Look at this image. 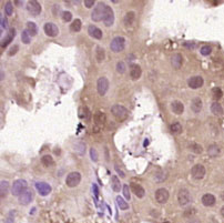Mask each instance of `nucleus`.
<instances>
[{
	"mask_svg": "<svg viewBox=\"0 0 224 223\" xmlns=\"http://www.w3.org/2000/svg\"><path fill=\"white\" fill-rule=\"evenodd\" d=\"M81 27H82L81 20H80V19H74L73 22L70 25V30L74 31V32H78V31L81 30Z\"/></svg>",
	"mask_w": 224,
	"mask_h": 223,
	"instance_id": "33",
	"label": "nucleus"
},
{
	"mask_svg": "<svg viewBox=\"0 0 224 223\" xmlns=\"http://www.w3.org/2000/svg\"><path fill=\"white\" fill-rule=\"evenodd\" d=\"M183 46H184V47H187V48H190V49H194L195 48V45H194V43H189V42H184L183 43Z\"/></svg>",
	"mask_w": 224,
	"mask_h": 223,
	"instance_id": "52",
	"label": "nucleus"
},
{
	"mask_svg": "<svg viewBox=\"0 0 224 223\" xmlns=\"http://www.w3.org/2000/svg\"><path fill=\"white\" fill-rule=\"evenodd\" d=\"M187 85L191 89H198L203 86V78L200 76H193L191 77L189 81H187Z\"/></svg>",
	"mask_w": 224,
	"mask_h": 223,
	"instance_id": "14",
	"label": "nucleus"
},
{
	"mask_svg": "<svg viewBox=\"0 0 224 223\" xmlns=\"http://www.w3.org/2000/svg\"><path fill=\"white\" fill-rule=\"evenodd\" d=\"M109 89V80L105 77H101L96 81V90L100 96H104Z\"/></svg>",
	"mask_w": 224,
	"mask_h": 223,
	"instance_id": "6",
	"label": "nucleus"
},
{
	"mask_svg": "<svg viewBox=\"0 0 224 223\" xmlns=\"http://www.w3.org/2000/svg\"><path fill=\"white\" fill-rule=\"evenodd\" d=\"M211 111H212L213 114H215L218 117H222L223 116V108L222 106L218 103V102H214L211 106Z\"/></svg>",
	"mask_w": 224,
	"mask_h": 223,
	"instance_id": "26",
	"label": "nucleus"
},
{
	"mask_svg": "<svg viewBox=\"0 0 224 223\" xmlns=\"http://www.w3.org/2000/svg\"><path fill=\"white\" fill-rule=\"evenodd\" d=\"M189 149H190L192 152L196 153V154H201V153L203 152V148H202L198 143H194V142L189 144Z\"/></svg>",
	"mask_w": 224,
	"mask_h": 223,
	"instance_id": "32",
	"label": "nucleus"
},
{
	"mask_svg": "<svg viewBox=\"0 0 224 223\" xmlns=\"http://www.w3.org/2000/svg\"><path fill=\"white\" fill-rule=\"evenodd\" d=\"M202 107H203V102L200 98H194V99L191 101V109L194 113H198L202 110Z\"/></svg>",
	"mask_w": 224,
	"mask_h": 223,
	"instance_id": "22",
	"label": "nucleus"
},
{
	"mask_svg": "<svg viewBox=\"0 0 224 223\" xmlns=\"http://www.w3.org/2000/svg\"><path fill=\"white\" fill-rule=\"evenodd\" d=\"M125 69H127V68H125L124 62L120 61V62H118V63H116V71H118L119 74H124Z\"/></svg>",
	"mask_w": 224,
	"mask_h": 223,
	"instance_id": "42",
	"label": "nucleus"
},
{
	"mask_svg": "<svg viewBox=\"0 0 224 223\" xmlns=\"http://www.w3.org/2000/svg\"><path fill=\"white\" fill-rule=\"evenodd\" d=\"M96 58L98 62H102L105 58V52L104 49L101 48V47H96Z\"/></svg>",
	"mask_w": 224,
	"mask_h": 223,
	"instance_id": "30",
	"label": "nucleus"
},
{
	"mask_svg": "<svg viewBox=\"0 0 224 223\" xmlns=\"http://www.w3.org/2000/svg\"><path fill=\"white\" fill-rule=\"evenodd\" d=\"M195 214V209H193V208H190V209L185 210L184 212V217H192V215Z\"/></svg>",
	"mask_w": 224,
	"mask_h": 223,
	"instance_id": "46",
	"label": "nucleus"
},
{
	"mask_svg": "<svg viewBox=\"0 0 224 223\" xmlns=\"http://www.w3.org/2000/svg\"><path fill=\"white\" fill-rule=\"evenodd\" d=\"M88 34H90L92 38H94V39H98V40L101 39V38H102V36H103L102 31L100 30L98 27H96V26H92V25H90L88 27Z\"/></svg>",
	"mask_w": 224,
	"mask_h": 223,
	"instance_id": "18",
	"label": "nucleus"
},
{
	"mask_svg": "<svg viewBox=\"0 0 224 223\" xmlns=\"http://www.w3.org/2000/svg\"><path fill=\"white\" fill-rule=\"evenodd\" d=\"M36 189L38 190L39 194L42 195V197L48 195L52 190L50 184H48L47 182H38V183H36Z\"/></svg>",
	"mask_w": 224,
	"mask_h": 223,
	"instance_id": "13",
	"label": "nucleus"
},
{
	"mask_svg": "<svg viewBox=\"0 0 224 223\" xmlns=\"http://www.w3.org/2000/svg\"><path fill=\"white\" fill-rule=\"evenodd\" d=\"M111 113L113 114V117L119 120V121H124L125 119L129 117V111L128 109H125L124 107H122L120 105H114L111 108Z\"/></svg>",
	"mask_w": 224,
	"mask_h": 223,
	"instance_id": "1",
	"label": "nucleus"
},
{
	"mask_svg": "<svg viewBox=\"0 0 224 223\" xmlns=\"http://www.w3.org/2000/svg\"><path fill=\"white\" fill-rule=\"evenodd\" d=\"M7 26H8V21H7V18L6 17H1V28H2V29H6Z\"/></svg>",
	"mask_w": 224,
	"mask_h": 223,
	"instance_id": "48",
	"label": "nucleus"
},
{
	"mask_svg": "<svg viewBox=\"0 0 224 223\" xmlns=\"http://www.w3.org/2000/svg\"><path fill=\"white\" fill-rule=\"evenodd\" d=\"M94 5V1L93 0H85L84 1V6L87 7V8H91V7Z\"/></svg>",
	"mask_w": 224,
	"mask_h": 223,
	"instance_id": "50",
	"label": "nucleus"
},
{
	"mask_svg": "<svg viewBox=\"0 0 224 223\" xmlns=\"http://www.w3.org/2000/svg\"><path fill=\"white\" fill-rule=\"evenodd\" d=\"M123 195L127 200H130V190H129L128 184H124L123 185Z\"/></svg>",
	"mask_w": 224,
	"mask_h": 223,
	"instance_id": "44",
	"label": "nucleus"
},
{
	"mask_svg": "<svg viewBox=\"0 0 224 223\" xmlns=\"http://www.w3.org/2000/svg\"><path fill=\"white\" fill-rule=\"evenodd\" d=\"M182 63H183V59H182V56L179 54H173L172 58H171V65L174 69H180L181 68Z\"/></svg>",
	"mask_w": 224,
	"mask_h": 223,
	"instance_id": "23",
	"label": "nucleus"
},
{
	"mask_svg": "<svg viewBox=\"0 0 224 223\" xmlns=\"http://www.w3.org/2000/svg\"><path fill=\"white\" fill-rule=\"evenodd\" d=\"M116 203H118V205L121 210H127L129 208L128 202H125L124 199L121 198V197H116Z\"/></svg>",
	"mask_w": 224,
	"mask_h": 223,
	"instance_id": "36",
	"label": "nucleus"
},
{
	"mask_svg": "<svg viewBox=\"0 0 224 223\" xmlns=\"http://www.w3.org/2000/svg\"><path fill=\"white\" fill-rule=\"evenodd\" d=\"M200 52H201L202 56H209L212 52V48H211L210 46H203L201 48V50H200Z\"/></svg>",
	"mask_w": 224,
	"mask_h": 223,
	"instance_id": "41",
	"label": "nucleus"
},
{
	"mask_svg": "<svg viewBox=\"0 0 224 223\" xmlns=\"http://www.w3.org/2000/svg\"><path fill=\"white\" fill-rule=\"evenodd\" d=\"M222 96H223V92H222V90L220 89V88H218V87L213 88L212 89V97L214 98V99L215 100L221 99Z\"/></svg>",
	"mask_w": 224,
	"mask_h": 223,
	"instance_id": "37",
	"label": "nucleus"
},
{
	"mask_svg": "<svg viewBox=\"0 0 224 223\" xmlns=\"http://www.w3.org/2000/svg\"><path fill=\"white\" fill-rule=\"evenodd\" d=\"M207 154L210 155L211 158H215L220 154V148L216 144H211L210 147L207 148Z\"/></svg>",
	"mask_w": 224,
	"mask_h": 223,
	"instance_id": "27",
	"label": "nucleus"
},
{
	"mask_svg": "<svg viewBox=\"0 0 224 223\" xmlns=\"http://www.w3.org/2000/svg\"><path fill=\"white\" fill-rule=\"evenodd\" d=\"M14 37H16V29L11 28L10 30H9L8 34H7L6 37L1 40V48H6L9 43L12 42V40H14Z\"/></svg>",
	"mask_w": 224,
	"mask_h": 223,
	"instance_id": "17",
	"label": "nucleus"
},
{
	"mask_svg": "<svg viewBox=\"0 0 224 223\" xmlns=\"http://www.w3.org/2000/svg\"><path fill=\"white\" fill-rule=\"evenodd\" d=\"M27 31L29 32V34L30 36H36V34H38V27L37 25L34 22H31V21H29V22H27Z\"/></svg>",
	"mask_w": 224,
	"mask_h": 223,
	"instance_id": "29",
	"label": "nucleus"
},
{
	"mask_svg": "<svg viewBox=\"0 0 224 223\" xmlns=\"http://www.w3.org/2000/svg\"><path fill=\"white\" fill-rule=\"evenodd\" d=\"M27 186H28V183H27L26 180H23V179L16 180L14 183H12V188H11L12 195H14V197H20L25 191H27Z\"/></svg>",
	"mask_w": 224,
	"mask_h": 223,
	"instance_id": "2",
	"label": "nucleus"
},
{
	"mask_svg": "<svg viewBox=\"0 0 224 223\" xmlns=\"http://www.w3.org/2000/svg\"><path fill=\"white\" fill-rule=\"evenodd\" d=\"M178 201H179L180 205H187L190 201V192L187 189H180L178 193Z\"/></svg>",
	"mask_w": 224,
	"mask_h": 223,
	"instance_id": "11",
	"label": "nucleus"
},
{
	"mask_svg": "<svg viewBox=\"0 0 224 223\" xmlns=\"http://www.w3.org/2000/svg\"><path fill=\"white\" fill-rule=\"evenodd\" d=\"M134 20H136V14L133 11H129L125 14L124 18H123V22L127 27H131L134 23Z\"/></svg>",
	"mask_w": 224,
	"mask_h": 223,
	"instance_id": "25",
	"label": "nucleus"
},
{
	"mask_svg": "<svg viewBox=\"0 0 224 223\" xmlns=\"http://www.w3.org/2000/svg\"><path fill=\"white\" fill-rule=\"evenodd\" d=\"M131 189H132L133 193L136 194V197H138V198L142 199L145 195V190L143 189V188H142L140 184L132 183V184H131Z\"/></svg>",
	"mask_w": 224,
	"mask_h": 223,
	"instance_id": "24",
	"label": "nucleus"
},
{
	"mask_svg": "<svg viewBox=\"0 0 224 223\" xmlns=\"http://www.w3.org/2000/svg\"><path fill=\"white\" fill-rule=\"evenodd\" d=\"M142 70L139 65H132L130 67V76L133 80H138L141 77Z\"/></svg>",
	"mask_w": 224,
	"mask_h": 223,
	"instance_id": "21",
	"label": "nucleus"
},
{
	"mask_svg": "<svg viewBox=\"0 0 224 223\" xmlns=\"http://www.w3.org/2000/svg\"><path fill=\"white\" fill-rule=\"evenodd\" d=\"M110 48L113 52H121L125 48V39L123 37H116L110 43Z\"/></svg>",
	"mask_w": 224,
	"mask_h": 223,
	"instance_id": "4",
	"label": "nucleus"
},
{
	"mask_svg": "<svg viewBox=\"0 0 224 223\" xmlns=\"http://www.w3.org/2000/svg\"><path fill=\"white\" fill-rule=\"evenodd\" d=\"M187 223H201L198 220H195V219H193V220H190L187 221Z\"/></svg>",
	"mask_w": 224,
	"mask_h": 223,
	"instance_id": "53",
	"label": "nucleus"
},
{
	"mask_svg": "<svg viewBox=\"0 0 224 223\" xmlns=\"http://www.w3.org/2000/svg\"><path fill=\"white\" fill-rule=\"evenodd\" d=\"M170 130L172 134H180L182 132V125L179 122H174L173 124H171Z\"/></svg>",
	"mask_w": 224,
	"mask_h": 223,
	"instance_id": "34",
	"label": "nucleus"
},
{
	"mask_svg": "<svg viewBox=\"0 0 224 223\" xmlns=\"http://www.w3.org/2000/svg\"><path fill=\"white\" fill-rule=\"evenodd\" d=\"M103 22L107 27H111L114 22V14L112 8L109 6H105V14H104V19H103Z\"/></svg>",
	"mask_w": 224,
	"mask_h": 223,
	"instance_id": "12",
	"label": "nucleus"
},
{
	"mask_svg": "<svg viewBox=\"0 0 224 223\" xmlns=\"http://www.w3.org/2000/svg\"><path fill=\"white\" fill-rule=\"evenodd\" d=\"M41 163H42L45 167H51V165H53V163H54L53 158H52L51 155H43L42 158H41Z\"/></svg>",
	"mask_w": 224,
	"mask_h": 223,
	"instance_id": "31",
	"label": "nucleus"
},
{
	"mask_svg": "<svg viewBox=\"0 0 224 223\" xmlns=\"http://www.w3.org/2000/svg\"><path fill=\"white\" fill-rule=\"evenodd\" d=\"M27 10L29 11V14H32V16H38L41 12V5H40L38 1H29L27 3Z\"/></svg>",
	"mask_w": 224,
	"mask_h": 223,
	"instance_id": "10",
	"label": "nucleus"
},
{
	"mask_svg": "<svg viewBox=\"0 0 224 223\" xmlns=\"http://www.w3.org/2000/svg\"><path fill=\"white\" fill-rule=\"evenodd\" d=\"M165 223H169V222H165Z\"/></svg>",
	"mask_w": 224,
	"mask_h": 223,
	"instance_id": "56",
	"label": "nucleus"
},
{
	"mask_svg": "<svg viewBox=\"0 0 224 223\" xmlns=\"http://www.w3.org/2000/svg\"><path fill=\"white\" fill-rule=\"evenodd\" d=\"M32 198H33V192L31 190H27L19 197V203L22 205H27L32 201Z\"/></svg>",
	"mask_w": 224,
	"mask_h": 223,
	"instance_id": "15",
	"label": "nucleus"
},
{
	"mask_svg": "<svg viewBox=\"0 0 224 223\" xmlns=\"http://www.w3.org/2000/svg\"><path fill=\"white\" fill-rule=\"evenodd\" d=\"M8 188H9V183L7 181H1L0 183V193H1V198H5L8 193Z\"/></svg>",
	"mask_w": 224,
	"mask_h": 223,
	"instance_id": "35",
	"label": "nucleus"
},
{
	"mask_svg": "<svg viewBox=\"0 0 224 223\" xmlns=\"http://www.w3.org/2000/svg\"><path fill=\"white\" fill-rule=\"evenodd\" d=\"M111 186H112L113 191H116V192H119L120 189H121V182H120L119 178L116 175H112V178H111Z\"/></svg>",
	"mask_w": 224,
	"mask_h": 223,
	"instance_id": "28",
	"label": "nucleus"
},
{
	"mask_svg": "<svg viewBox=\"0 0 224 223\" xmlns=\"http://www.w3.org/2000/svg\"><path fill=\"white\" fill-rule=\"evenodd\" d=\"M221 198H222V199H223V200H224V192H223V193H222V195H221Z\"/></svg>",
	"mask_w": 224,
	"mask_h": 223,
	"instance_id": "55",
	"label": "nucleus"
},
{
	"mask_svg": "<svg viewBox=\"0 0 224 223\" xmlns=\"http://www.w3.org/2000/svg\"><path fill=\"white\" fill-rule=\"evenodd\" d=\"M43 30H45V34L48 36V37L54 38L57 37L59 34V29L53 22H47L43 26Z\"/></svg>",
	"mask_w": 224,
	"mask_h": 223,
	"instance_id": "9",
	"label": "nucleus"
},
{
	"mask_svg": "<svg viewBox=\"0 0 224 223\" xmlns=\"http://www.w3.org/2000/svg\"><path fill=\"white\" fill-rule=\"evenodd\" d=\"M62 19H63V21H65V22H69V21H71V19H72V14H71L70 11L62 12Z\"/></svg>",
	"mask_w": 224,
	"mask_h": 223,
	"instance_id": "43",
	"label": "nucleus"
},
{
	"mask_svg": "<svg viewBox=\"0 0 224 223\" xmlns=\"http://www.w3.org/2000/svg\"><path fill=\"white\" fill-rule=\"evenodd\" d=\"M105 3L103 2H99L96 5V7H94L93 11L91 14V19L98 22V21H101V20L104 19V14H105Z\"/></svg>",
	"mask_w": 224,
	"mask_h": 223,
	"instance_id": "3",
	"label": "nucleus"
},
{
	"mask_svg": "<svg viewBox=\"0 0 224 223\" xmlns=\"http://www.w3.org/2000/svg\"><path fill=\"white\" fill-rule=\"evenodd\" d=\"M5 12H6L7 16H11L12 12H14V7H12V2L11 1H7L6 5H5Z\"/></svg>",
	"mask_w": 224,
	"mask_h": 223,
	"instance_id": "39",
	"label": "nucleus"
},
{
	"mask_svg": "<svg viewBox=\"0 0 224 223\" xmlns=\"http://www.w3.org/2000/svg\"><path fill=\"white\" fill-rule=\"evenodd\" d=\"M169 197H170V194H169V191L167 189L161 188V189H158L155 191V201L160 204L167 203Z\"/></svg>",
	"mask_w": 224,
	"mask_h": 223,
	"instance_id": "7",
	"label": "nucleus"
},
{
	"mask_svg": "<svg viewBox=\"0 0 224 223\" xmlns=\"http://www.w3.org/2000/svg\"><path fill=\"white\" fill-rule=\"evenodd\" d=\"M171 109H172L173 113H175V114H182L183 111H184V105L182 103L181 101H173L171 103Z\"/></svg>",
	"mask_w": 224,
	"mask_h": 223,
	"instance_id": "20",
	"label": "nucleus"
},
{
	"mask_svg": "<svg viewBox=\"0 0 224 223\" xmlns=\"http://www.w3.org/2000/svg\"><path fill=\"white\" fill-rule=\"evenodd\" d=\"M93 120H94V123H96L98 127L101 128V127H103L105 124V122H107V117H105V114L102 112V111H96L93 116Z\"/></svg>",
	"mask_w": 224,
	"mask_h": 223,
	"instance_id": "16",
	"label": "nucleus"
},
{
	"mask_svg": "<svg viewBox=\"0 0 224 223\" xmlns=\"http://www.w3.org/2000/svg\"><path fill=\"white\" fill-rule=\"evenodd\" d=\"M90 157L94 162L98 161V153H96V149H93V148H91L90 149Z\"/></svg>",
	"mask_w": 224,
	"mask_h": 223,
	"instance_id": "45",
	"label": "nucleus"
},
{
	"mask_svg": "<svg viewBox=\"0 0 224 223\" xmlns=\"http://www.w3.org/2000/svg\"><path fill=\"white\" fill-rule=\"evenodd\" d=\"M116 172H118V173H119V174H120V177H121V178H124V177H125L124 172H123V171H122V170L120 169V168L118 167V165H116Z\"/></svg>",
	"mask_w": 224,
	"mask_h": 223,
	"instance_id": "51",
	"label": "nucleus"
},
{
	"mask_svg": "<svg viewBox=\"0 0 224 223\" xmlns=\"http://www.w3.org/2000/svg\"><path fill=\"white\" fill-rule=\"evenodd\" d=\"M221 214H222V217H224V205L221 208Z\"/></svg>",
	"mask_w": 224,
	"mask_h": 223,
	"instance_id": "54",
	"label": "nucleus"
},
{
	"mask_svg": "<svg viewBox=\"0 0 224 223\" xmlns=\"http://www.w3.org/2000/svg\"><path fill=\"white\" fill-rule=\"evenodd\" d=\"M191 174L195 180H201L205 175V168L202 164H195L191 169Z\"/></svg>",
	"mask_w": 224,
	"mask_h": 223,
	"instance_id": "8",
	"label": "nucleus"
},
{
	"mask_svg": "<svg viewBox=\"0 0 224 223\" xmlns=\"http://www.w3.org/2000/svg\"><path fill=\"white\" fill-rule=\"evenodd\" d=\"M92 190H93L94 197H96V198H98V197H99V189H98L96 184H92Z\"/></svg>",
	"mask_w": 224,
	"mask_h": 223,
	"instance_id": "49",
	"label": "nucleus"
},
{
	"mask_svg": "<svg viewBox=\"0 0 224 223\" xmlns=\"http://www.w3.org/2000/svg\"><path fill=\"white\" fill-rule=\"evenodd\" d=\"M18 50H19V46L17 45L12 46V48H10V50H9V56H14V54H17Z\"/></svg>",
	"mask_w": 224,
	"mask_h": 223,
	"instance_id": "47",
	"label": "nucleus"
},
{
	"mask_svg": "<svg viewBox=\"0 0 224 223\" xmlns=\"http://www.w3.org/2000/svg\"><path fill=\"white\" fill-rule=\"evenodd\" d=\"M81 111H82V114L80 116L81 118L85 119V120H89V119L91 118V112H90V110H89V108H87V107L81 108Z\"/></svg>",
	"mask_w": 224,
	"mask_h": 223,
	"instance_id": "40",
	"label": "nucleus"
},
{
	"mask_svg": "<svg viewBox=\"0 0 224 223\" xmlns=\"http://www.w3.org/2000/svg\"><path fill=\"white\" fill-rule=\"evenodd\" d=\"M202 203L205 206H212L215 204V197L211 193H205L203 197H202Z\"/></svg>",
	"mask_w": 224,
	"mask_h": 223,
	"instance_id": "19",
	"label": "nucleus"
},
{
	"mask_svg": "<svg viewBox=\"0 0 224 223\" xmlns=\"http://www.w3.org/2000/svg\"><path fill=\"white\" fill-rule=\"evenodd\" d=\"M80 181H81V174L79 172H71L65 178V184L69 188H74V186L79 185Z\"/></svg>",
	"mask_w": 224,
	"mask_h": 223,
	"instance_id": "5",
	"label": "nucleus"
},
{
	"mask_svg": "<svg viewBox=\"0 0 224 223\" xmlns=\"http://www.w3.org/2000/svg\"><path fill=\"white\" fill-rule=\"evenodd\" d=\"M30 40H31V38H30L29 32L27 30H23L22 32H21V41H22L23 43L28 45V43H30Z\"/></svg>",
	"mask_w": 224,
	"mask_h": 223,
	"instance_id": "38",
	"label": "nucleus"
}]
</instances>
